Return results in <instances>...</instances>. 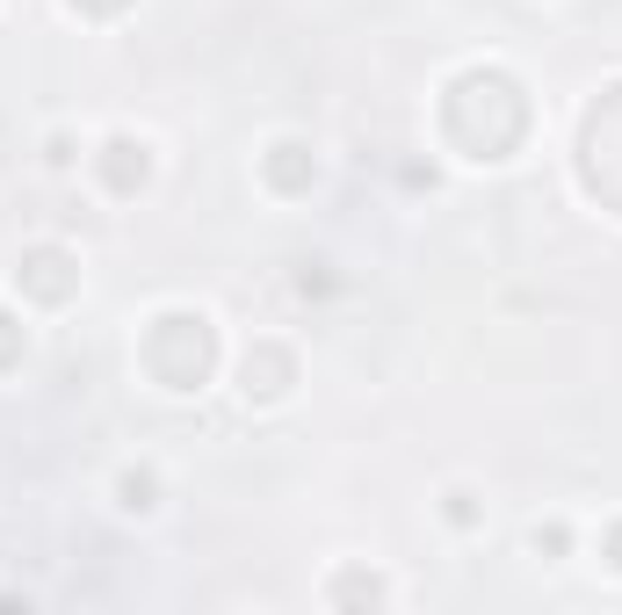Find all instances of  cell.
Masks as SVG:
<instances>
[{"label": "cell", "instance_id": "6da1fadb", "mask_svg": "<svg viewBox=\"0 0 622 615\" xmlns=\"http://www.w3.org/2000/svg\"><path fill=\"white\" fill-rule=\"evenodd\" d=\"M109 181L116 189H138L145 181V138H109Z\"/></svg>", "mask_w": 622, "mask_h": 615}]
</instances>
